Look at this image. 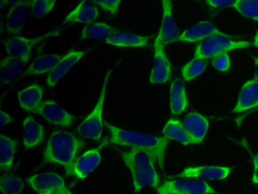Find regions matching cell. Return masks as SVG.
I'll return each mask as SVG.
<instances>
[{
  "instance_id": "1",
  "label": "cell",
  "mask_w": 258,
  "mask_h": 194,
  "mask_svg": "<svg viewBox=\"0 0 258 194\" xmlns=\"http://www.w3.org/2000/svg\"><path fill=\"white\" fill-rule=\"evenodd\" d=\"M104 123L110 132L108 143L147 151L154 157L160 168L164 170L168 139L164 136L126 130L106 121Z\"/></svg>"
},
{
  "instance_id": "2",
  "label": "cell",
  "mask_w": 258,
  "mask_h": 194,
  "mask_svg": "<svg viewBox=\"0 0 258 194\" xmlns=\"http://www.w3.org/2000/svg\"><path fill=\"white\" fill-rule=\"evenodd\" d=\"M121 156L132 174L135 192L145 187H158L160 178L155 167L156 162L149 152L140 149H131L122 152Z\"/></svg>"
},
{
  "instance_id": "3",
  "label": "cell",
  "mask_w": 258,
  "mask_h": 194,
  "mask_svg": "<svg viewBox=\"0 0 258 194\" xmlns=\"http://www.w3.org/2000/svg\"><path fill=\"white\" fill-rule=\"evenodd\" d=\"M83 141L70 132L55 131L52 133L44 152V159L63 167L68 175L73 174L74 164Z\"/></svg>"
},
{
  "instance_id": "4",
  "label": "cell",
  "mask_w": 258,
  "mask_h": 194,
  "mask_svg": "<svg viewBox=\"0 0 258 194\" xmlns=\"http://www.w3.org/2000/svg\"><path fill=\"white\" fill-rule=\"evenodd\" d=\"M237 38L231 35L215 34L203 40L197 45L195 58L202 59L213 58L215 56L232 50L247 47L251 43L247 41H237L232 39Z\"/></svg>"
},
{
  "instance_id": "5",
  "label": "cell",
  "mask_w": 258,
  "mask_h": 194,
  "mask_svg": "<svg viewBox=\"0 0 258 194\" xmlns=\"http://www.w3.org/2000/svg\"><path fill=\"white\" fill-rule=\"evenodd\" d=\"M111 73V70L106 72L95 107L79 126V134L87 138L99 140L101 138L103 129L102 114L104 102L106 87Z\"/></svg>"
},
{
  "instance_id": "6",
  "label": "cell",
  "mask_w": 258,
  "mask_h": 194,
  "mask_svg": "<svg viewBox=\"0 0 258 194\" xmlns=\"http://www.w3.org/2000/svg\"><path fill=\"white\" fill-rule=\"evenodd\" d=\"M59 30L54 29L34 38H25L15 36L6 39L4 45L9 56L28 61L32 49L38 43L52 37L58 35Z\"/></svg>"
},
{
  "instance_id": "7",
  "label": "cell",
  "mask_w": 258,
  "mask_h": 194,
  "mask_svg": "<svg viewBox=\"0 0 258 194\" xmlns=\"http://www.w3.org/2000/svg\"><path fill=\"white\" fill-rule=\"evenodd\" d=\"M158 194H213L216 191L206 182L196 179L167 180L157 188Z\"/></svg>"
},
{
  "instance_id": "8",
  "label": "cell",
  "mask_w": 258,
  "mask_h": 194,
  "mask_svg": "<svg viewBox=\"0 0 258 194\" xmlns=\"http://www.w3.org/2000/svg\"><path fill=\"white\" fill-rule=\"evenodd\" d=\"M27 181L37 193L57 192L62 194H73L67 188L62 178L55 173L34 175L29 177Z\"/></svg>"
},
{
  "instance_id": "9",
  "label": "cell",
  "mask_w": 258,
  "mask_h": 194,
  "mask_svg": "<svg viewBox=\"0 0 258 194\" xmlns=\"http://www.w3.org/2000/svg\"><path fill=\"white\" fill-rule=\"evenodd\" d=\"M171 72V64L165 54L164 44L156 38L154 43L153 67L149 80L154 84L165 83L169 79Z\"/></svg>"
},
{
  "instance_id": "10",
  "label": "cell",
  "mask_w": 258,
  "mask_h": 194,
  "mask_svg": "<svg viewBox=\"0 0 258 194\" xmlns=\"http://www.w3.org/2000/svg\"><path fill=\"white\" fill-rule=\"evenodd\" d=\"M36 113L53 124L69 127L73 122V116L52 100L42 102Z\"/></svg>"
},
{
  "instance_id": "11",
  "label": "cell",
  "mask_w": 258,
  "mask_h": 194,
  "mask_svg": "<svg viewBox=\"0 0 258 194\" xmlns=\"http://www.w3.org/2000/svg\"><path fill=\"white\" fill-rule=\"evenodd\" d=\"M107 143L105 140L97 148L87 151L78 158L73 167V174L82 179L87 177L100 163L101 151Z\"/></svg>"
},
{
  "instance_id": "12",
  "label": "cell",
  "mask_w": 258,
  "mask_h": 194,
  "mask_svg": "<svg viewBox=\"0 0 258 194\" xmlns=\"http://www.w3.org/2000/svg\"><path fill=\"white\" fill-rule=\"evenodd\" d=\"M13 4L6 17V31L9 35L16 34L23 29L30 9V1H19Z\"/></svg>"
},
{
  "instance_id": "13",
  "label": "cell",
  "mask_w": 258,
  "mask_h": 194,
  "mask_svg": "<svg viewBox=\"0 0 258 194\" xmlns=\"http://www.w3.org/2000/svg\"><path fill=\"white\" fill-rule=\"evenodd\" d=\"M231 169L227 167L202 166L185 168L175 177L204 180H221L228 176Z\"/></svg>"
},
{
  "instance_id": "14",
  "label": "cell",
  "mask_w": 258,
  "mask_h": 194,
  "mask_svg": "<svg viewBox=\"0 0 258 194\" xmlns=\"http://www.w3.org/2000/svg\"><path fill=\"white\" fill-rule=\"evenodd\" d=\"M162 8L161 24L157 38L164 45L177 40L179 35L178 29L172 17L171 2L162 1Z\"/></svg>"
},
{
  "instance_id": "15",
  "label": "cell",
  "mask_w": 258,
  "mask_h": 194,
  "mask_svg": "<svg viewBox=\"0 0 258 194\" xmlns=\"http://www.w3.org/2000/svg\"><path fill=\"white\" fill-rule=\"evenodd\" d=\"M85 54V52L83 51H72L63 56L49 73L47 78L48 85L52 87L57 84Z\"/></svg>"
},
{
  "instance_id": "16",
  "label": "cell",
  "mask_w": 258,
  "mask_h": 194,
  "mask_svg": "<svg viewBox=\"0 0 258 194\" xmlns=\"http://www.w3.org/2000/svg\"><path fill=\"white\" fill-rule=\"evenodd\" d=\"M182 124L196 144L203 141L209 128L208 121L205 117L198 113L191 112L186 115Z\"/></svg>"
},
{
  "instance_id": "17",
  "label": "cell",
  "mask_w": 258,
  "mask_h": 194,
  "mask_svg": "<svg viewBox=\"0 0 258 194\" xmlns=\"http://www.w3.org/2000/svg\"><path fill=\"white\" fill-rule=\"evenodd\" d=\"M258 106V81L256 79L247 81L243 86L237 104L232 110L240 113Z\"/></svg>"
},
{
  "instance_id": "18",
  "label": "cell",
  "mask_w": 258,
  "mask_h": 194,
  "mask_svg": "<svg viewBox=\"0 0 258 194\" xmlns=\"http://www.w3.org/2000/svg\"><path fill=\"white\" fill-rule=\"evenodd\" d=\"M99 15L98 8L93 1H84L66 16L64 23H89L97 19Z\"/></svg>"
},
{
  "instance_id": "19",
  "label": "cell",
  "mask_w": 258,
  "mask_h": 194,
  "mask_svg": "<svg viewBox=\"0 0 258 194\" xmlns=\"http://www.w3.org/2000/svg\"><path fill=\"white\" fill-rule=\"evenodd\" d=\"M215 34L229 35L220 31L211 22L203 21L185 30L179 35L177 40L195 42L202 40L206 37Z\"/></svg>"
},
{
  "instance_id": "20",
  "label": "cell",
  "mask_w": 258,
  "mask_h": 194,
  "mask_svg": "<svg viewBox=\"0 0 258 194\" xmlns=\"http://www.w3.org/2000/svg\"><path fill=\"white\" fill-rule=\"evenodd\" d=\"M28 61L21 58L9 56L1 61V83H9L19 76L24 70Z\"/></svg>"
},
{
  "instance_id": "21",
  "label": "cell",
  "mask_w": 258,
  "mask_h": 194,
  "mask_svg": "<svg viewBox=\"0 0 258 194\" xmlns=\"http://www.w3.org/2000/svg\"><path fill=\"white\" fill-rule=\"evenodd\" d=\"M62 56L59 55L49 54L37 57L18 80L27 76L37 75L48 72L49 73L60 60Z\"/></svg>"
},
{
  "instance_id": "22",
  "label": "cell",
  "mask_w": 258,
  "mask_h": 194,
  "mask_svg": "<svg viewBox=\"0 0 258 194\" xmlns=\"http://www.w3.org/2000/svg\"><path fill=\"white\" fill-rule=\"evenodd\" d=\"M43 91L39 85L34 84L18 93L21 108L28 112L36 113L43 96Z\"/></svg>"
},
{
  "instance_id": "23",
  "label": "cell",
  "mask_w": 258,
  "mask_h": 194,
  "mask_svg": "<svg viewBox=\"0 0 258 194\" xmlns=\"http://www.w3.org/2000/svg\"><path fill=\"white\" fill-rule=\"evenodd\" d=\"M23 126V143L25 149L34 147L42 141L44 134L43 128L31 116L29 115L24 119Z\"/></svg>"
},
{
  "instance_id": "24",
  "label": "cell",
  "mask_w": 258,
  "mask_h": 194,
  "mask_svg": "<svg viewBox=\"0 0 258 194\" xmlns=\"http://www.w3.org/2000/svg\"><path fill=\"white\" fill-rule=\"evenodd\" d=\"M149 41L147 36L116 31L106 39L107 43L121 47H143L147 45Z\"/></svg>"
},
{
  "instance_id": "25",
  "label": "cell",
  "mask_w": 258,
  "mask_h": 194,
  "mask_svg": "<svg viewBox=\"0 0 258 194\" xmlns=\"http://www.w3.org/2000/svg\"><path fill=\"white\" fill-rule=\"evenodd\" d=\"M188 106V101L183 81L180 79L173 81L170 89V108L172 114L183 112Z\"/></svg>"
},
{
  "instance_id": "26",
  "label": "cell",
  "mask_w": 258,
  "mask_h": 194,
  "mask_svg": "<svg viewBox=\"0 0 258 194\" xmlns=\"http://www.w3.org/2000/svg\"><path fill=\"white\" fill-rule=\"evenodd\" d=\"M163 133L166 138L175 140L184 145L196 144L182 123L177 119H169L163 129Z\"/></svg>"
},
{
  "instance_id": "27",
  "label": "cell",
  "mask_w": 258,
  "mask_h": 194,
  "mask_svg": "<svg viewBox=\"0 0 258 194\" xmlns=\"http://www.w3.org/2000/svg\"><path fill=\"white\" fill-rule=\"evenodd\" d=\"M0 163L2 170H9L13 164L16 147V140L5 135L0 137Z\"/></svg>"
},
{
  "instance_id": "28",
  "label": "cell",
  "mask_w": 258,
  "mask_h": 194,
  "mask_svg": "<svg viewBox=\"0 0 258 194\" xmlns=\"http://www.w3.org/2000/svg\"><path fill=\"white\" fill-rule=\"evenodd\" d=\"M116 30L103 22H95L86 25L83 28L81 40L87 39H106Z\"/></svg>"
},
{
  "instance_id": "29",
  "label": "cell",
  "mask_w": 258,
  "mask_h": 194,
  "mask_svg": "<svg viewBox=\"0 0 258 194\" xmlns=\"http://www.w3.org/2000/svg\"><path fill=\"white\" fill-rule=\"evenodd\" d=\"M21 178L13 174H5L1 178V190L4 194H19L24 188Z\"/></svg>"
},
{
  "instance_id": "30",
  "label": "cell",
  "mask_w": 258,
  "mask_h": 194,
  "mask_svg": "<svg viewBox=\"0 0 258 194\" xmlns=\"http://www.w3.org/2000/svg\"><path fill=\"white\" fill-rule=\"evenodd\" d=\"M207 66L206 60L195 58L186 63L181 69L185 81H190L201 74Z\"/></svg>"
},
{
  "instance_id": "31",
  "label": "cell",
  "mask_w": 258,
  "mask_h": 194,
  "mask_svg": "<svg viewBox=\"0 0 258 194\" xmlns=\"http://www.w3.org/2000/svg\"><path fill=\"white\" fill-rule=\"evenodd\" d=\"M231 6L244 16L258 21V1H236Z\"/></svg>"
},
{
  "instance_id": "32",
  "label": "cell",
  "mask_w": 258,
  "mask_h": 194,
  "mask_svg": "<svg viewBox=\"0 0 258 194\" xmlns=\"http://www.w3.org/2000/svg\"><path fill=\"white\" fill-rule=\"evenodd\" d=\"M55 3V1H30L31 17L36 18L45 17L52 10Z\"/></svg>"
},
{
  "instance_id": "33",
  "label": "cell",
  "mask_w": 258,
  "mask_h": 194,
  "mask_svg": "<svg viewBox=\"0 0 258 194\" xmlns=\"http://www.w3.org/2000/svg\"><path fill=\"white\" fill-rule=\"evenodd\" d=\"M213 66L219 71L222 72H228L230 68V61L227 53L220 54L212 59Z\"/></svg>"
},
{
  "instance_id": "34",
  "label": "cell",
  "mask_w": 258,
  "mask_h": 194,
  "mask_svg": "<svg viewBox=\"0 0 258 194\" xmlns=\"http://www.w3.org/2000/svg\"><path fill=\"white\" fill-rule=\"evenodd\" d=\"M104 11L108 12L112 16H115L118 10V7L121 1H94Z\"/></svg>"
},
{
  "instance_id": "35",
  "label": "cell",
  "mask_w": 258,
  "mask_h": 194,
  "mask_svg": "<svg viewBox=\"0 0 258 194\" xmlns=\"http://www.w3.org/2000/svg\"><path fill=\"white\" fill-rule=\"evenodd\" d=\"M207 4L214 8H222L231 6L234 2V1H208Z\"/></svg>"
},
{
  "instance_id": "36",
  "label": "cell",
  "mask_w": 258,
  "mask_h": 194,
  "mask_svg": "<svg viewBox=\"0 0 258 194\" xmlns=\"http://www.w3.org/2000/svg\"><path fill=\"white\" fill-rule=\"evenodd\" d=\"M14 122L12 117L4 111H1V127Z\"/></svg>"
},
{
  "instance_id": "37",
  "label": "cell",
  "mask_w": 258,
  "mask_h": 194,
  "mask_svg": "<svg viewBox=\"0 0 258 194\" xmlns=\"http://www.w3.org/2000/svg\"><path fill=\"white\" fill-rule=\"evenodd\" d=\"M254 170L252 181L253 183L258 184V154H257L253 159Z\"/></svg>"
},
{
  "instance_id": "38",
  "label": "cell",
  "mask_w": 258,
  "mask_h": 194,
  "mask_svg": "<svg viewBox=\"0 0 258 194\" xmlns=\"http://www.w3.org/2000/svg\"><path fill=\"white\" fill-rule=\"evenodd\" d=\"M255 64V75L256 80L258 81V57H254L253 58Z\"/></svg>"
},
{
  "instance_id": "39",
  "label": "cell",
  "mask_w": 258,
  "mask_h": 194,
  "mask_svg": "<svg viewBox=\"0 0 258 194\" xmlns=\"http://www.w3.org/2000/svg\"><path fill=\"white\" fill-rule=\"evenodd\" d=\"M253 44L256 47H258V30L255 35Z\"/></svg>"
},
{
  "instance_id": "40",
  "label": "cell",
  "mask_w": 258,
  "mask_h": 194,
  "mask_svg": "<svg viewBox=\"0 0 258 194\" xmlns=\"http://www.w3.org/2000/svg\"><path fill=\"white\" fill-rule=\"evenodd\" d=\"M38 194H62L57 192H42L38 193Z\"/></svg>"
},
{
  "instance_id": "41",
  "label": "cell",
  "mask_w": 258,
  "mask_h": 194,
  "mask_svg": "<svg viewBox=\"0 0 258 194\" xmlns=\"http://www.w3.org/2000/svg\"><path fill=\"white\" fill-rule=\"evenodd\" d=\"M254 111H258V107L257 108H256Z\"/></svg>"
}]
</instances>
